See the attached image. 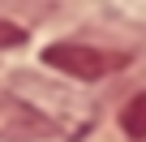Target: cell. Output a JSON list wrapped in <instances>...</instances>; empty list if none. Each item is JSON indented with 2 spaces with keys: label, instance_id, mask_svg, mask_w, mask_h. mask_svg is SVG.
I'll use <instances>...</instances> for the list:
<instances>
[{
  "label": "cell",
  "instance_id": "1",
  "mask_svg": "<svg viewBox=\"0 0 146 142\" xmlns=\"http://www.w3.org/2000/svg\"><path fill=\"white\" fill-rule=\"evenodd\" d=\"M43 65L60 69V73L78 78V82H95V78L108 73L112 60L99 47H90V43H52V47H43Z\"/></svg>",
  "mask_w": 146,
  "mask_h": 142
},
{
  "label": "cell",
  "instance_id": "2",
  "mask_svg": "<svg viewBox=\"0 0 146 142\" xmlns=\"http://www.w3.org/2000/svg\"><path fill=\"white\" fill-rule=\"evenodd\" d=\"M47 133H52L47 116H39L30 103L0 95V142H35V138H47Z\"/></svg>",
  "mask_w": 146,
  "mask_h": 142
},
{
  "label": "cell",
  "instance_id": "3",
  "mask_svg": "<svg viewBox=\"0 0 146 142\" xmlns=\"http://www.w3.org/2000/svg\"><path fill=\"white\" fill-rule=\"evenodd\" d=\"M120 129H125L129 138H146V91L133 95V99L125 103V112H120Z\"/></svg>",
  "mask_w": 146,
  "mask_h": 142
},
{
  "label": "cell",
  "instance_id": "4",
  "mask_svg": "<svg viewBox=\"0 0 146 142\" xmlns=\"http://www.w3.org/2000/svg\"><path fill=\"white\" fill-rule=\"evenodd\" d=\"M22 43H26V30L17 22H5V17H0V52H5V47H22Z\"/></svg>",
  "mask_w": 146,
  "mask_h": 142
}]
</instances>
